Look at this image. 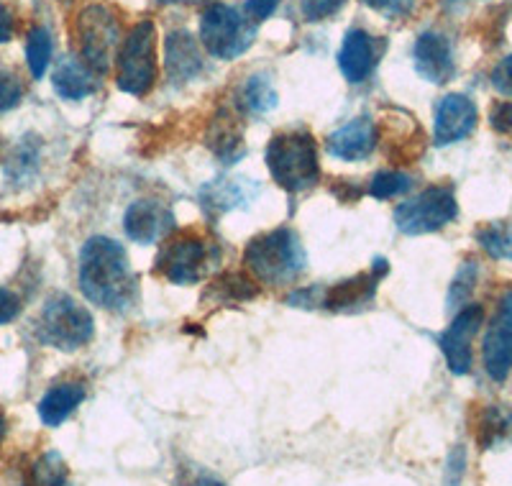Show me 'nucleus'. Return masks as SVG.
Segmentation results:
<instances>
[{
  "mask_svg": "<svg viewBox=\"0 0 512 486\" xmlns=\"http://www.w3.org/2000/svg\"><path fill=\"white\" fill-rule=\"evenodd\" d=\"M80 290L103 310H128L139 295V277L126 249L108 236H93L80 251Z\"/></svg>",
  "mask_w": 512,
  "mask_h": 486,
  "instance_id": "f257e3e1",
  "label": "nucleus"
},
{
  "mask_svg": "<svg viewBox=\"0 0 512 486\" xmlns=\"http://www.w3.org/2000/svg\"><path fill=\"white\" fill-rule=\"evenodd\" d=\"M244 264L256 282L269 287L290 284L305 272L303 241L292 228H274L246 243Z\"/></svg>",
  "mask_w": 512,
  "mask_h": 486,
  "instance_id": "f03ea898",
  "label": "nucleus"
},
{
  "mask_svg": "<svg viewBox=\"0 0 512 486\" xmlns=\"http://www.w3.org/2000/svg\"><path fill=\"white\" fill-rule=\"evenodd\" d=\"M267 167L272 180L287 192H305L320 180L318 144L305 131L274 136L267 146Z\"/></svg>",
  "mask_w": 512,
  "mask_h": 486,
  "instance_id": "7ed1b4c3",
  "label": "nucleus"
},
{
  "mask_svg": "<svg viewBox=\"0 0 512 486\" xmlns=\"http://www.w3.org/2000/svg\"><path fill=\"white\" fill-rule=\"evenodd\" d=\"M157 82V26L144 18L123 36L116 54V85L126 95L144 98Z\"/></svg>",
  "mask_w": 512,
  "mask_h": 486,
  "instance_id": "20e7f679",
  "label": "nucleus"
},
{
  "mask_svg": "<svg viewBox=\"0 0 512 486\" xmlns=\"http://www.w3.org/2000/svg\"><path fill=\"white\" fill-rule=\"evenodd\" d=\"M259 34V24H254L244 13V8H233L226 3H210L200 16L198 39L210 57L231 62L249 52Z\"/></svg>",
  "mask_w": 512,
  "mask_h": 486,
  "instance_id": "39448f33",
  "label": "nucleus"
},
{
  "mask_svg": "<svg viewBox=\"0 0 512 486\" xmlns=\"http://www.w3.org/2000/svg\"><path fill=\"white\" fill-rule=\"evenodd\" d=\"M95 323L85 305L70 295H52L36 320V338L59 351H77L93 341Z\"/></svg>",
  "mask_w": 512,
  "mask_h": 486,
  "instance_id": "423d86ee",
  "label": "nucleus"
},
{
  "mask_svg": "<svg viewBox=\"0 0 512 486\" xmlns=\"http://www.w3.org/2000/svg\"><path fill=\"white\" fill-rule=\"evenodd\" d=\"M77 47H80V59L88 64L95 75L111 72L116 62L118 47H121V24L118 16L108 6L93 3L77 16L75 24Z\"/></svg>",
  "mask_w": 512,
  "mask_h": 486,
  "instance_id": "0eeeda50",
  "label": "nucleus"
},
{
  "mask_svg": "<svg viewBox=\"0 0 512 486\" xmlns=\"http://www.w3.org/2000/svg\"><path fill=\"white\" fill-rule=\"evenodd\" d=\"M218 249L210 246L200 233L185 231L177 236H167L154 259V274L172 284H195L205 277L208 267L216 259Z\"/></svg>",
  "mask_w": 512,
  "mask_h": 486,
  "instance_id": "6e6552de",
  "label": "nucleus"
},
{
  "mask_svg": "<svg viewBox=\"0 0 512 486\" xmlns=\"http://www.w3.org/2000/svg\"><path fill=\"white\" fill-rule=\"evenodd\" d=\"M459 215V203L451 187H428L413 200L397 205L395 223L408 236H425L446 228Z\"/></svg>",
  "mask_w": 512,
  "mask_h": 486,
  "instance_id": "1a4fd4ad",
  "label": "nucleus"
},
{
  "mask_svg": "<svg viewBox=\"0 0 512 486\" xmlns=\"http://www.w3.org/2000/svg\"><path fill=\"white\" fill-rule=\"evenodd\" d=\"M484 323L482 305H466L461 313L451 320L446 330L441 333V351L446 356V364L451 374L464 377L472 371V341Z\"/></svg>",
  "mask_w": 512,
  "mask_h": 486,
  "instance_id": "9d476101",
  "label": "nucleus"
},
{
  "mask_svg": "<svg viewBox=\"0 0 512 486\" xmlns=\"http://www.w3.org/2000/svg\"><path fill=\"white\" fill-rule=\"evenodd\" d=\"M484 369L495 382H505L512 371V292L502 297L482 343Z\"/></svg>",
  "mask_w": 512,
  "mask_h": 486,
  "instance_id": "9b49d317",
  "label": "nucleus"
},
{
  "mask_svg": "<svg viewBox=\"0 0 512 486\" xmlns=\"http://www.w3.org/2000/svg\"><path fill=\"white\" fill-rule=\"evenodd\" d=\"M175 226V213L159 200H149V197L128 205L126 215H123V231L131 241L141 243V246L164 241L169 233L175 231Z\"/></svg>",
  "mask_w": 512,
  "mask_h": 486,
  "instance_id": "f8f14e48",
  "label": "nucleus"
},
{
  "mask_svg": "<svg viewBox=\"0 0 512 486\" xmlns=\"http://www.w3.org/2000/svg\"><path fill=\"white\" fill-rule=\"evenodd\" d=\"M384 54V41L364 29L346 31L341 49H338V70L351 85L367 82L377 70L379 57Z\"/></svg>",
  "mask_w": 512,
  "mask_h": 486,
  "instance_id": "ddd939ff",
  "label": "nucleus"
},
{
  "mask_svg": "<svg viewBox=\"0 0 512 486\" xmlns=\"http://www.w3.org/2000/svg\"><path fill=\"white\" fill-rule=\"evenodd\" d=\"M477 118V105L469 95H443L436 105V118H433V139L438 146L456 144L477 128Z\"/></svg>",
  "mask_w": 512,
  "mask_h": 486,
  "instance_id": "4468645a",
  "label": "nucleus"
},
{
  "mask_svg": "<svg viewBox=\"0 0 512 486\" xmlns=\"http://www.w3.org/2000/svg\"><path fill=\"white\" fill-rule=\"evenodd\" d=\"M387 272V261L377 259L374 261V272L369 274H356V277L338 282L328 290L318 287V307H328L336 313H346V310H356V307L367 305L377 295L379 277Z\"/></svg>",
  "mask_w": 512,
  "mask_h": 486,
  "instance_id": "2eb2a0df",
  "label": "nucleus"
},
{
  "mask_svg": "<svg viewBox=\"0 0 512 486\" xmlns=\"http://www.w3.org/2000/svg\"><path fill=\"white\" fill-rule=\"evenodd\" d=\"M415 70L423 80L433 82V85H446L451 77L456 75V62H454V49L451 41L438 31H423L418 36L413 47Z\"/></svg>",
  "mask_w": 512,
  "mask_h": 486,
  "instance_id": "dca6fc26",
  "label": "nucleus"
},
{
  "mask_svg": "<svg viewBox=\"0 0 512 486\" xmlns=\"http://www.w3.org/2000/svg\"><path fill=\"white\" fill-rule=\"evenodd\" d=\"M377 139V126L372 118L361 116L336 128L326 139V149L331 157L341 159V162H361V159L372 157V151L377 149Z\"/></svg>",
  "mask_w": 512,
  "mask_h": 486,
  "instance_id": "f3484780",
  "label": "nucleus"
},
{
  "mask_svg": "<svg viewBox=\"0 0 512 486\" xmlns=\"http://www.w3.org/2000/svg\"><path fill=\"white\" fill-rule=\"evenodd\" d=\"M164 64H167V77L175 85L195 80L205 67L198 39L185 29L172 31L164 41Z\"/></svg>",
  "mask_w": 512,
  "mask_h": 486,
  "instance_id": "a211bd4d",
  "label": "nucleus"
},
{
  "mask_svg": "<svg viewBox=\"0 0 512 486\" xmlns=\"http://www.w3.org/2000/svg\"><path fill=\"white\" fill-rule=\"evenodd\" d=\"M256 195V185L241 177H231V180H216L200 187V205L210 218L228 213V210L246 208L251 203V197Z\"/></svg>",
  "mask_w": 512,
  "mask_h": 486,
  "instance_id": "6ab92c4d",
  "label": "nucleus"
},
{
  "mask_svg": "<svg viewBox=\"0 0 512 486\" xmlns=\"http://www.w3.org/2000/svg\"><path fill=\"white\" fill-rule=\"evenodd\" d=\"M54 93L64 100H82L98 90V75L80 57H64L54 67Z\"/></svg>",
  "mask_w": 512,
  "mask_h": 486,
  "instance_id": "aec40b11",
  "label": "nucleus"
},
{
  "mask_svg": "<svg viewBox=\"0 0 512 486\" xmlns=\"http://www.w3.org/2000/svg\"><path fill=\"white\" fill-rule=\"evenodd\" d=\"M85 400V387L77 382H64L49 389L39 402V417L41 423L49 428H59V425L77 410Z\"/></svg>",
  "mask_w": 512,
  "mask_h": 486,
  "instance_id": "412c9836",
  "label": "nucleus"
},
{
  "mask_svg": "<svg viewBox=\"0 0 512 486\" xmlns=\"http://www.w3.org/2000/svg\"><path fill=\"white\" fill-rule=\"evenodd\" d=\"M477 443L482 451L512 443V407L487 405L477 417Z\"/></svg>",
  "mask_w": 512,
  "mask_h": 486,
  "instance_id": "4be33fe9",
  "label": "nucleus"
},
{
  "mask_svg": "<svg viewBox=\"0 0 512 486\" xmlns=\"http://www.w3.org/2000/svg\"><path fill=\"white\" fill-rule=\"evenodd\" d=\"M259 295V287L254 279H249L241 272H228L218 277L205 290V302H216V305H236V302H246L251 297Z\"/></svg>",
  "mask_w": 512,
  "mask_h": 486,
  "instance_id": "5701e85b",
  "label": "nucleus"
},
{
  "mask_svg": "<svg viewBox=\"0 0 512 486\" xmlns=\"http://www.w3.org/2000/svg\"><path fill=\"white\" fill-rule=\"evenodd\" d=\"M208 144L213 146L216 157L221 159L223 164L239 162L244 157V141H241V131L236 126V118L221 116L216 118L213 128L208 134Z\"/></svg>",
  "mask_w": 512,
  "mask_h": 486,
  "instance_id": "b1692460",
  "label": "nucleus"
},
{
  "mask_svg": "<svg viewBox=\"0 0 512 486\" xmlns=\"http://www.w3.org/2000/svg\"><path fill=\"white\" fill-rule=\"evenodd\" d=\"M29 486H72L70 469L57 451L41 453L29 469Z\"/></svg>",
  "mask_w": 512,
  "mask_h": 486,
  "instance_id": "393cba45",
  "label": "nucleus"
},
{
  "mask_svg": "<svg viewBox=\"0 0 512 486\" xmlns=\"http://www.w3.org/2000/svg\"><path fill=\"white\" fill-rule=\"evenodd\" d=\"M54 54V41L44 26H34L26 36V64H29V72L34 80H41L47 75L49 64H52Z\"/></svg>",
  "mask_w": 512,
  "mask_h": 486,
  "instance_id": "a878e982",
  "label": "nucleus"
},
{
  "mask_svg": "<svg viewBox=\"0 0 512 486\" xmlns=\"http://www.w3.org/2000/svg\"><path fill=\"white\" fill-rule=\"evenodd\" d=\"M477 243L492 259L512 261V223L510 220L487 223L477 231Z\"/></svg>",
  "mask_w": 512,
  "mask_h": 486,
  "instance_id": "bb28decb",
  "label": "nucleus"
},
{
  "mask_svg": "<svg viewBox=\"0 0 512 486\" xmlns=\"http://www.w3.org/2000/svg\"><path fill=\"white\" fill-rule=\"evenodd\" d=\"M241 103L251 110V113H269V110L277 108L280 103V95L274 90V82L269 80V75H251L249 82L244 85V100Z\"/></svg>",
  "mask_w": 512,
  "mask_h": 486,
  "instance_id": "cd10ccee",
  "label": "nucleus"
},
{
  "mask_svg": "<svg viewBox=\"0 0 512 486\" xmlns=\"http://www.w3.org/2000/svg\"><path fill=\"white\" fill-rule=\"evenodd\" d=\"M39 167V141L26 139L18 144V149L13 151L11 162H8V177L16 182L29 180L31 174Z\"/></svg>",
  "mask_w": 512,
  "mask_h": 486,
  "instance_id": "c85d7f7f",
  "label": "nucleus"
},
{
  "mask_svg": "<svg viewBox=\"0 0 512 486\" xmlns=\"http://www.w3.org/2000/svg\"><path fill=\"white\" fill-rule=\"evenodd\" d=\"M410 187H413V177H408V174L379 172L369 182V195L377 197V200H392V197H400L405 192H410Z\"/></svg>",
  "mask_w": 512,
  "mask_h": 486,
  "instance_id": "c756f323",
  "label": "nucleus"
},
{
  "mask_svg": "<svg viewBox=\"0 0 512 486\" xmlns=\"http://www.w3.org/2000/svg\"><path fill=\"white\" fill-rule=\"evenodd\" d=\"M479 267L477 261H464V267L459 269L456 279L451 282V290H448V307H464L466 300L472 297L474 284H477Z\"/></svg>",
  "mask_w": 512,
  "mask_h": 486,
  "instance_id": "7c9ffc66",
  "label": "nucleus"
},
{
  "mask_svg": "<svg viewBox=\"0 0 512 486\" xmlns=\"http://www.w3.org/2000/svg\"><path fill=\"white\" fill-rule=\"evenodd\" d=\"M24 100V82L18 80L16 72L0 67V113L16 108Z\"/></svg>",
  "mask_w": 512,
  "mask_h": 486,
  "instance_id": "2f4dec72",
  "label": "nucleus"
},
{
  "mask_svg": "<svg viewBox=\"0 0 512 486\" xmlns=\"http://www.w3.org/2000/svg\"><path fill=\"white\" fill-rule=\"evenodd\" d=\"M344 6L346 0H300V13L308 24H318V21L336 16Z\"/></svg>",
  "mask_w": 512,
  "mask_h": 486,
  "instance_id": "473e14b6",
  "label": "nucleus"
},
{
  "mask_svg": "<svg viewBox=\"0 0 512 486\" xmlns=\"http://www.w3.org/2000/svg\"><path fill=\"white\" fill-rule=\"evenodd\" d=\"M361 3H367L372 11H377L387 21H400L415 11V0H361Z\"/></svg>",
  "mask_w": 512,
  "mask_h": 486,
  "instance_id": "72a5a7b5",
  "label": "nucleus"
},
{
  "mask_svg": "<svg viewBox=\"0 0 512 486\" xmlns=\"http://www.w3.org/2000/svg\"><path fill=\"white\" fill-rule=\"evenodd\" d=\"M489 126L497 134H512V100H500L489 110Z\"/></svg>",
  "mask_w": 512,
  "mask_h": 486,
  "instance_id": "f704fd0d",
  "label": "nucleus"
},
{
  "mask_svg": "<svg viewBox=\"0 0 512 486\" xmlns=\"http://www.w3.org/2000/svg\"><path fill=\"white\" fill-rule=\"evenodd\" d=\"M492 87H495L500 95L512 98V54L510 57L500 59L495 70H492Z\"/></svg>",
  "mask_w": 512,
  "mask_h": 486,
  "instance_id": "c9c22d12",
  "label": "nucleus"
},
{
  "mask_svg": "<svg viewBox=\"0 0 512 486\" xmlns=\"http://www.w3.org/2000/svg\"><path fill=\"white\" fill-rule=\"evenodd\" d=\"M464 471H466V451L461 446H456L446 463V486H459L461 479H464Z\"/></svg>",
  "mask_w": 512,
  "mask_h": 486,
  "instance_id": "e433bc0d",
  "label": "nucleus"
},
{
  "mask_svg": "<svg viewBox=\"0 0 512 486\" xmlns=\"http://www.w3.org/2000/svg\"><path fill=\"white\" fill-rule=\"evenodd\" d=\"M277 6H280V0H246L244 13L254 24H262V21H267L277 11Z\"/></svg>",
  "mask_w": 512,
  "mask_h": 486,
  "instance_id": "4c0bfd02",
  "label": "nucleus"
},
{
  "mask_svg": "<svg viewBox=\"0 0 512 486\" xmlns=\"http://www.w3.org/2000/svg\"><path fill=\"white\" fill-rule=\"evenodd\" d=\"M18 313H21V300H18L11 290H3V287H0V325L16 320Z\"/></svg>",
  "mask_w": 512,
  "mask_h": 486,
  "instance_id": "58836bf2",
  "label": "nucleus"
},
{
  "mask_svg": "<svg viewBox=\"0 0 512 486\" xmlns=\"http://www.w3.org/2000/svg\"><path fill=\"white\" fill-rule=\"evenodd\" d=\"M13 34H16V18H13L11 8L0 0V44L11 41Z\"/></svg>",
  "mask_w": 512,
  "mask_h": 486,
  "instance_id": "ea45409f",
  "label": "nucleus"
},
{
  "mask_svg": "<svg viewBox=\"0 0 512 486\" xmlns=\"http://www.w3.org/2000/svg\"><path fill=\"white\" fill-rule=\"evenodd\" d=\"M162 6H203V3H210V0H157Z\"/></svg>",
  "mask_w": 512,
  "mask_h": 486,
  "instance_id": "a19ab883",
  "label": "nucleus"
},
{
  "mask_svg": "<svg viewBox=\"0 0 512 486\" xmlns=\"http://www.w3.org/2000/svg\"><path fill=\"white\" fill-rule=\"evenodd\" d=\"M195 486H226V484H223V481H218V479H213V476H203V479H200Z\"/></svg>",
  "mask_w": 512,
  "mask_h": 486,
  "instance_id": "79ce46f5",
  "label": "nucleus"
},
{
  "mask_svg": "<svg viewBox=\"0 0 512 486\" xmlns=\"http://www.w3.org/2000/svg\"><path fill=\"white\" fill-rule=\"evenodd\" d=\"M6 433H8V420H6V415L0 412V440L6 438Z\"/></svg>",
  "mask_w": 512,
  "mask_h": 486,
  "instance_id": "37998d69",
  "label": "nucleus"
},
{
  "mask_svg": "<svg viewBox=\"0 0 512 486\" xmlns=\"http://www.w3.org/2000/svg\"><path fill=\"white\" fill-rule=\"evenodd\" d=\"M448 8H456V6H464V3H469V0H443Z\"/></svg>",
  "mask_w": 512,
  "mask_h": 486,
  "instance_id": "c03bdc74",
  "label": "nucleus"
}]
</instances>
